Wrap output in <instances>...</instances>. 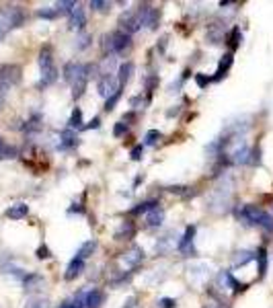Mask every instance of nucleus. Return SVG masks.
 <instances>
[{
    "mask_svg": "<svg viewBox=\"0 0 273 308\" xmlns=\"http://www.w3.org/2000/svg\"><path fill=\"white\" fill-rule=\"evenodd\" d=\"M236 216H238V220L251 224V226H261L267 232H273V216L269 212H265V209H261L259 205H251V204L240 205L236 209Z\"/></svg>",
    "mask_w": 273,
    "mask_h": 308,
    "instance_id": "obj_1",
    "label": "nucleus"
},
{
    "mask_svg": "<svg viewBox=\"0 0 273 308\" xmlns=\"http://www.w3.org/2000/svg\"><path fill=\"white\" fill-rule=\"evenodd\" d=\"M39 68H42V80H39V87H49L56 82L58 78V68L53 64V55L49 48H44L39 51Z\"/></svg>",
    "mask_w": 273,
    "mask_h": 308,
    "instance_id": "obj_2",
    "label": "nucleus"
},
{
    "mask_svg": "<svg viewBox=\"0 0 273 308\" xmlns=\"http://www.w3.org/2000/svg\"><path fill=\"white\" fill-rule=\"evenodd\" d=\"M132 46V37L124 31H113V33H109L103 37V51L107 53H124L126 50H130Z\"/></svg>",
    "mask_w": 273,
    "mask_h": 308,
    "instance_id": "obj_3",
    "label": "nucleus"
},
{
    "mask_svg": "<svg viewBox=\"0 0 273 308\" xmlns=\"http://www.w3.org/2000/svg\"><path fill=\"white\" fill-rule=\"evenodd\" d=\"M230 195H232V179L226 177V185H224V181H222V183L218 185L214 189V193H212V198H210L212 207L218 209V212H220V209H226L228 204H230Z\"/></svg>",
    "mask_w": 273,
    "mask_h": 308,
    "instance_id": "obj_4",
    "label": "nucleus"
},
{
    "mask_svg": "<svg viewBox=\"0 0 273 308\" xmlns=\"http://www.w3.org/2000/svg\"><path fill=\"white\" fill-rule=\"evenodd\" d=\"M136 15L140 19V25H144L150 31L156 29L160 23V8H156L152 4H140L138 10H136Z\"/></svg>",
    "mask_w": 273,
    "mask_h": 308,
    "instance_id": "obj_5",
    "label": "nucleus"
},
{
    "mask_svg": "<svg viewBox=\"0 0 273 308\" xmlns=\"http://www.w3.org/2000/svg\"><path fill=\"white\" fill-rule=\"evenodd\" d=\"M119 91V80L113 76V74H103L97 82V93L101 97H105V99H109V97H113L115 93Z\"/></svg>",
    "mask_w": 273,
    "mask_h": 308,
    "instance_id": "obj_6",
    "label": "nucleus"
},
{
    "mask_svg": "<svg viewBox=\"0 0 273 308\" xmlns=\"http://www.w3.org/2000/svg\"><path fill=\"white\" fill-rule=\"evenodd\" d=\"M119 27H121V31L128 33V35H132V33L138 31L142 25H140L138 15H136V10H128V12H124V15L119 17Z\"/></svg>",
    "mask_w": 273,
    "mask_h": 308,
    "instance_id": "obj_7",
    "label": "nucleus"
},
{
    "mask_svg": "<svg viewBox=\"0 0 273 308\" xmlns=\"http://www.w3.org/2000/svg\"><path fill=\"white\" fill-rule=\"evenodd\" d=\"M85 72H87V66L80 62H68L64 66V78H66V82H70V85H74Z\"/></svg>",
    "mask_w": 273,
    "mask_h": 308,
    "instance_id": "obj_8",
    "label": "nucleus"
},
{
    "mask_svg": "<svg viewBox=\"0 0 273 308\" xmlns=\"http://www.w3.org/2000/svg\"><path fill=\"white\" fill-rule=\"evenodd\" d=\"M210 271L212 267L208 263H193L187 267V273H189V279L191 282H203V279L210 277Z\"/></svg>",
    "mask_w": 273,
    "mask_h": 308,
    "instance_id": "obj_9",
    "label": "nucleus"
},
{
    "mask_svg": "<svg viewBox=\"0 0 273 308\" xmlns=\"http://www.w3.org/2000/svg\"><path fill=\"white\" fill-rule=\"evenodd\" d=\"M0 80H2V85H6V87L15 85V82L21 80V68L15 66V64L2 66V68H0Z\"/></svg>",
    "mask_w": 273,
    "mask_h": 308,
    "instance_id": "obj_10",
    "label": "nucleus"
},
{
    "mask_svg": "<svg viewBox=\"0 0 273 308\" xmlns=\"http://www.w3.org/2000/svg\"><path fill=\"white\" fill-rule=\"evenodd\" d=\"M0 12L4 15L6 23L10 25V29L12 27H21L23 21H25V15H23V10L19 6H4V8H0Z\"/></svg>",
    "mask_w": 273,
    "mask_h": 308,
    "instance_id": "obj_11",
    "label": "nucleus"
},
{
    "mask_svg": "<svg viewBox=\"0 0 273 308\" xmlns=\"http://www.w3.org/2000/svg\"><path fill=\"white\" fill-rule=\"evenodd\" d=\"M144 249L142 247H138V245H134L130 251H126L124 253V265H128V267H136V265H140L142 261H144Z\"/></svg>",
    "mask_w": 273,
    "mask_h": 308,
    "instance_id": "obj_12",
    "label": "nucleus"
},
{
    "mask_svg": "<svg viewBox=\"0 0 273 308\" xmlns=\"http://www.w3.org/2000/svg\"><path fill=\"white\" fill-rule=\"evenodd\" d=\"M177 234L171 230V232H167L165 236H160V239L156 241V245H154V251L158 255H165V253H169V251H173L175 249V245H177Z\"/></svg>",
    "mask_w": 273,
    "mask_h": 308,
    "instance_id": "obj_13",
    "label": "nucleus"
},
{
    "mask_svg": "<svg viewBox=\"0 0 273 308\" xmlns=\"http://www.w3.org/2000/svg\"><path fill=\"white\" fill-rule=\"evenodd\" d=\"M218 282H220L222 288H232L234 292H242L244 288H247V284L236 282L234 275H232L230 271H220V273H218Z\"/></svg>",
    "mask_w": 273,
    "mask_h": 308,
    "instance_id": "obj_14",
    "label": "nucleus"
},
{
    "mask_svg": "<svg viewBox=\"0 0 273 308\" xmlns=\"http://www.w3.org/2000/svg\"><path fill=\"white\" fill-rule=\"evenodd\" d=\"M193 239H195V226H187L185 234L181 236V241L177 243V249H179L181 253H189V251H193Z\"/></svg>",
    "mask_w": 273,
    "mask_h": 308,
    "instance_id": "obj_15",
    "label": "nucleus"
},
{
    "mask_svg": "<svg viewBox=\"0 0 273 308\" xmlns=\"http://www.w3.org/2000/svg\"><path fill=\"white\" fill-rule=\"evenodd\" d=\"M91 70H92V66H87V72L80 76L74 85H72V97L74 99H80V97L85 95V91H87V85H89V76H91Z\"/></svg>",
    "mask_w": 273,
    "mask_h": 308,
    "instance_id": "obj_16",
    "label": "nucleus"
},
{
    "mask_svg": "<svg viewBox=\"0 0 273 308\" xmlns=\"http://www.w3.org/2000/svg\"><path fill=\"white\" fill-rule=\"evenodd\" d=\"M83 271H85V261L80 259V257H74V259L70 261V265H68V269H66L64 277L68 279V282H72V279H76Z\"/></svg>",
    "mask_w": 273,
    "mask_h": 308,
    "instance_id": "obj_17",
    "label": "nucleus"
},
{
    "mask_svg": "<svg viewBox=\"0 0 273 308\" xmlns=\"http://www.w3.org/2000/svg\"><path fill=\"white\" fill-rule=\"evenodd\" d=\"M87 25V15H85V8L76 4V8L70 12V29H83V27Z\"/></svg>",
    "mask_w": 273,
    "mask_h": 308,
    "instance_id": "obj_18",
    "label": "nucleus"
},
{
    "mask_svg": "<svg viewBox=\"0 0 273 308\" xmlns=\"http://www.w3.org/2000/svg\"><path fill=\"white\" fill-rule=\"evenodd\" d=\"M232 62H234V55H232V51H228V53H224L222 55V60H220V64H218V70H216V76L212 78V80H222L224 76H226V72L230 70V66H232Z\"/></svg>",
    "mask_w": 273,
    "mask_h": 308,
    "instance_id": "obj_19",
    "label": "nucleus"
},
{
    "mask_svg": "<svg viewBox=\"0 0 273 308\" xmlns=\"http://www.w3.org/2000/svg\"><path fill=\"white\" fill-rule=\"evenodd\" d=\"M222 39H224V27L220 23H212L208 27V41L218 46V44H222Z\"/></svg>",
    "mask_w": 273,
    "mask_h": 308,
    "instance_id": "obj_20",
    "label": "nucleus"
},
{
    "mask_svg": "<svg viewBox=\"0 0 273 308\" xmlns=\"http://www.w3.org/2000/svg\"><path fill=\"white\" fill-rule=\"evenodd\" d=\"M105 302V294L101 290H91L87 294V298H85V304L87 308H101Z\"/></svg>",
    "mask_w": 273,
    "mask_h": 308,
    "instance_id": "obj_21",
    "label": "nucleus"
},
{
    "mask_svg": "<svg viewBox=\"0 0 273 308\" xmlns=\"http://www.w3.org/2000/svg\"><path fill=\"white\" fill-rule=\"evenodd\" d=\"M255 257H257V253L242 249V251H236V255H234V259H232V263H234V267H244V265L251 263Z\"/></svg>",
    "mask_w": 273,
    "mask_h": 308,
    "instance_id": "obj_22",
    "label": "nucleus"
},
{
    "mask_svg": "<svg viewBox=\"0 0 273 308\" xmlns=\"http://www.w3.org/2000/svg\"><path fill=\"white\" fill-rule=\"evenodd\" d=\"M27 214H29V205H27V204H15V205H10V207L6 209V216H8L10 220H21V218H25Z\"/></svg>",
    "mask_w": 273,
    "mask_h": 308,
    "instance_id": "obj_23",
    "label": "nucleus"
},
{
    "mask_svg": "<svg viewBox=\"0 0 273 308\" xmlns=\"http://www.w3.org/2000/svg\"><path fill=\"white\" fill-rule=\"evenodd\" d=\"M74 146H78L76 134H74L72 130L62 132V134H60V148H62V150H68V148H74Z\"/></svg>",
    "mask_w": 273,
    "mask_h": 308,
    "instance_id": "obj_24",
    "label": "nucleus"
},
{
    "mask_svg": "<svg viewBox=\"0 0 273 308\" xmlns=\"http://www.w3.org/2000/svg\"><path fill=\"white\" fill-rule=\"evenodd\" d=\"M162 220H165V212H162V207H152L150 212L146 214V224L148 226H160Z\"/></svg>",
    "mask_w": 273,
    "mask_h": 308,
    "instance_id": "obj_25",
    "label": "nucleus"
},
{
    "mask_svg": "<svg viewBox=\"0 0 273 308\" xmlns=\"http://www.w3.org/2000/svg\"><path fill=\"white\" fill-rule=\"evenodd\" d=\"M44 286H46V279H44L42 275L31 273V275L25 277V290H27V292H35V290L44 288Z\"/></svg>",
    "mask_w": 273,
    "mask_h": 308,
    "instance_id": "obj_26",
    "label": "nucleus"
},
{
    "mask_svg": "<svg viewBox=\"0 0 273 308\" xmlns=\"http://www.w3.org/2000/svg\"><path fill=\"white\" fill-rule=\"evenodd\" d=\"M134 234H136V226L132 222H124L121 228L115 232V239L117 241H130V239H134Z\"/></svg>",
    "mask_w": 273,
    "mask_h": 308,
    "instance_id": "obj_27",
    "label": "nucleus"
},
{
    "mask_svg": "<svg viewBox=\"0 0 273 308\" xmlns=\"http://www.w3.org/2000/svg\"><path fill=\"white\" fill-rule=\"evenodd\" d=\"M132 74H134V64H132V62L121 64V66H119V74H117L119 85H121V87H124V85H128V82H130V78H132Z\"/></svg>",
    "mask_w": 273,
    "mask_h": 308,
    "instance_id": "obj_28",
    "label": "nucleus"
},
{
    "mask_svg": "<svg viewBox=\"0 0 273 308\" xmlns=\"http://www.w3.org/2000/svg\"><path fill=\"white\" fill-rule=\"evenodd\" d=\"M94 251H97V241H87L83 247H80L78 249V253H76V257H80V259H89L92 253H94Z\"/></svg>",
    "mask_w": 273,
    "mask_h": 308,
    "instance_id": "obj_29",
    "label": "nucleus"
},
{
    "mask_svg": "<svg viewBox=\"0 0 273 308\" xmlns=\"http://www.w3.org/2000/svg\"><path fill=\"white\" fill-rule=\"evenodd\" d=\"M255 259L259 261V277H265V273H267V251L263 247H259Z\"/></svg>",
    "mask_w": 273,
    "mask_h": 308,
    "instance_id": "obj_30",
    "label": "nucleus"
},
{
    "mask_svg": "<svg viewBox=\"0 0 273 308\" xmlns=\"http://www.w3.org/2000/svg\"><path fill=\"white\" fill-rule=\"evenodd\" d=\"M226 41H228V46H230L232 50H236V48L240 46V41H242V33H240V27H232V31L228 33Z\"/></svg>",
    "mask_w": 273,
    "mask_h": 308,
    "instance_id": "obj_31",
    "label": "nucleus"
},
{
    "mask_svg": "<svg viewBox=\"0 0 273 308\" xmlns=\"http://www.w3.org/2000/svg\"><path fill=\"white\" fill-rule=\"evenodd\" d=\"M68 125H70V130H83V111H80L78 107L72 111V115H70V121H68Z\"/></svg>",
    "mask_w": 273,
    "mask_h": 308,
    "instance_id": "obj_32",
    "label": "nucleus"
},
{
    "mask_svg": "<svg viewBox=\"0 0 273 308\" xmlns=\"http://www.w3.org/2000/svg\"><path fill=\"white\" fill-rule=\"evenodd\" d=\"M156 205H158V202H156V200L142 202V204H138V207H134V209H132V214H136V216H138V214H148L150 209L156 207Z\"/></svg>",
    "mask_w": 273,
    "mask_h": 308,
    "instance_id": "obj_33",
    "label": "nucleus"
},
{
    "mask_svg": "<svg viewBox=\"0 0 273 308\" xmlns=\"http://www.w3.org/2000/svg\"><path fill=\"white\" fill-rule=\"evenodd\" d=\"M91 39H92V37H91L89 33H78V35H76L74 48H76V50H87V48L91 46Z\"/></svg>",
    "mask_w": 273,
    "mask_h": 308,
    "instance_id": "obj_34",
    "label": "nucleus"
},
{
    "mask_svg": "<svg viewBox=\"0 0 273 308\" xmlns=\"http://www.w3.org/2000/svg\"><path fill=\"white\" fill-rule=\"evenodd\" d=\"M42 130V115H33L25 125V132H39Z\"/></svg>",
    "mask_w": 273,
    "mask_h": 308,
    "instance_id": "obj_35",
    "label": "nucleus"
},
{
    "mask_svg": "<svg viewBox=\"0 0 273 308\" xmlns=\"http://www.w3.org/2000/svg\"><path fill=\"white\" fill-rule=\"evenodd\" d=\"M76 8V2H70V0H64V2H58L56 4V10H58V15H70V12Z\"/></svg>",
    "mask_w": 273,
    "mask_h": 308,
    "instance_id": "obj_36",
    "label": "nucleus"
},
{
    "mask_svg": "<svg viewBox=\"0 0 273 308\" xmlns=\"http://www.w3.org/2000/svg\"><path fill=\"white\" fill-rule=\"evenodd\" d=\"M160 138H162V134H160L158 130H150V132H146V136H144V144H146V146H154Z\"/></svg>",
    "mask_w": 273,
    "mask_h": 308,
    "instance_id": "obj_37",
    "label": "nucleus"
},
{
    "mask_svg": "<svg viewBox=\"0 0 273 308\" xmlns=\"http://www.w3.org/2000/svg\"><path fill=\"white\" fill-rule=\"evenodd\" d=\"M37 17H42V19H56L58 17V10L51 8V6H44V8L37 10Z\"/></svg>",
    "mask_w": 273,
    "mask_h": 308,
    "instance_id": "obj_38",
    "label": "nucleus"
},
{
    "mask_svg": "<svg viewBox=\"0 0 273 308\" xmlns=\"http://www.w3.org/2000/svg\"><path fill=\"white\" fill-rule=\"evenodd\" d=\"M83 306H85V298L83 296H76L72 300H66L60 308H83Z\"/></svg>",
    "mask_w": 273,
    "mask_h": 308,
    "instance_id": "obj_39",
    "label": "nucleus"
},
{
    "mask_svg": "<svg viewBox=\"0 0 273 308\" xmlns=\"http://www.w3.org/2000/svg\"><path fill=\"white\" fill-rule=\"evenodd\" d=\"M15 156H17V148L6 146V144L0 146V158H15Z\"/></svg>",
    "mask_w": 273,
    "mask_h": 308,
    "instance_id": "obj_40",
    "label": "nucleus"
},
{
    "mask_svg": "<svg viewBox=\"0 0 273 308\" xmlns=\"http://www.w3.org/2000/svg\"><path fill=\"white\" fill-rule=\"evenodd\" d=\"M119 97H121V91H117L113 97H109L103 109H105V111H113V109H115V105H117V101H119Z\"/></svg>",
    "mask_w": 273,
    "mask_h": 308,
    "instance_id": "obj_41",
    "label": "nucleus"
},
{
    "mask_svg": "<svg viewBox=\"0 0 273 308\" xmlns=\"http://www.w3.org/2000/svg\"><path fill=\"white\" fill-rule=\"evenodd\" d=\"M25 308H47V300H44V298H31L29 302H27Z\"/></svg>",
    "mask_w": 273,
    "mask_h": 308,
    "instance_id": "obj_42",
    "label": "nucleus"
},
{
    "mask_svg": "<svg viewBox=\"0 0 273 308\" xmlns=\"http://www.w3.org/2000/svg\"><path fill=\"white\" fill-rule=\"evenodd\" d=\"M195 82H197V87L199 89H206L210 82H212V78L208 76V74H195Z\"/></svg>",
    "mask_w": 273,
    "mask_h": 308,
    "instance_id": "obj_43",
    "label": "nucleus"
},
{
    "mask_svg": "<svg viewBox=\"0 0 273 308\" xmlns=\"http://www.w3.org/2000/svg\"><path fill=\"white\" fill-rule=\"evenodd\" d=\"M126 132H128V125H126L124 121H117V123H115V128H113V136H115V138H121Z\"/></svg>",
    "mask_w": 273,
    "mask_h": 308,
    "instance_id": "obj_44",
    "label": "nucleus"
},
{
    "mask_svg": "<svg viewBox=\"0 0 273 308\" xmlns=\"http://www.w3.org/2000/svg\"><path fill=\"white\" fill-rule=\"evenodd\" d=\"M130 156H132L134 160H140V158L144 156V146H142V144L134 146V148H132V152H130Z\"/></svg>",
    "mask_w": 273,
    "mask_h": 308,
    "instance_id": "obj_45",
    "label": "nucleus"
},
{
    "mask_svg": "<svg viewBox=\"0 0 273 308\" xmlns=\"http://www.w3.org/2000/svg\"><path fill=\"white\" fill-rule=\"evenodd\" d=\"M10 29V25L6 23V19H4V15L0 12V39H2L4 35H6V31Z\"/></svg>",
    "mask_w": 273,
    "mask_h": 308,
    "instance_id": "obj_46",
    "label": "nucleus"
},
{
    "mask_svg": "<svg viewBox=\"0 0 273 308\" xmlns=\"http://www.w3.org/2000/svg\"><path fill=\"white\" fill-rule=\"evenodd\" d=\"M156 85H158V76H148L146 78V91L148 93H152L156 89Z\"/></svg>",
    "mask_w": 273,
    "mask_h": 308,
    "instance_id": "obj_47",
    "label": "nucleus"
},
{
    "mask_svg": "<svg viewBox=\"0 0 273 308\" xmlns=\"http://www.w3.org/2000/svg\"><path fill=\"white\" fill-rule=\"evenodd\" d=\"M109 6H111V4L103 2V0H92V2H91V8H97V10H107Z\"/></svg>",
    "mask_w": 273,
    "mask_h": 308,
    "instance_id": "obj_48",
    "label": "nucleus"
},
{
    "mask_svg": "<svg viewBox=\"0 0 273 308\" xmlns=\"http://www.w3.org/2000/svg\"><path fill=\"white\" fill-rule=\"evenodd\" d=\"M175 304H177V302H175L173 298H162V300L158 302L160 308H175Z\"/></svg>",
    "mask_w": 273,
    "mask_h": 308,
    "instance_id": "obj_49",
    "label": "nucleus"
},
{
    "mask_svg": "<svg viewBox=\"0 0 273 308\" xmlns=\"http://www.w3.org/2000/svg\"><path fill=\"white\" fill-rule=\"evenodd\" d=\"M99 125H101V119L99 117H94L91 123H87V125H83V130H97L99 128Z\"/></svg>",
    "mask_w": 273,
    "mask_h": 308,
    "instance_id": "obj_50",
    "label": "nucleus"
},
{
    "mask_svg": "<svg viewBox=\"0 0 273 308\" xmlns=\"http://www.w3.org/2000/svg\"><path fill=\"white\" fill-rule=\"evenodd\" d=\"M37 257H39V259L51 257V255H49V249H47V247H39V249H37Z\"/></svg>",
    "mask_w": 273,
    "mask_h": 308,
    "instance_id": "obj_51",
    "label": "nucleus"
},
{
    "mask_svg": "<svg viewBox=\"0 0 273 308\" xmlns=\"http://www.w3.org/2000/svg\"><path fill=\"white\" fill-rule=\"evenodd\" d=\"M6 95H8V87L6 85H0V105L4 103V99H6Z\"/></svg>",
    "mask_w": 273,
    "mask_h": 308,
    "instance_id": "obj_52",
    "label": "nucleus"
},
{
    "mask_svg": "<svg viewBox=\"0 0 273 308\" xmlns=\"http://www.w3.org/2000/svg\"><path fill=\"white\" fill-rule=\"evenodd\" d=\"M203 308H224V306L222 304H216V302H210V304H206Z\"/></svg>",
    "mask_w": 273,
    "mask_h": 308,
    "instance_id": "obj_53",
    "label": "nucleus"
},
{
    "mask_svg": "<svg viewBox=\"0 0 273 308\" xmlns=\"http://www.w3.org/2000/svg\"><path fill=\"white\" fill-rule=\"evenodd\" d=\"M134 302H136V298H128V306H124V308H134Z\"/></svg>",
    "mask_w": 273,
    "mask_h": 308,
    "instance_id": "obj_54",
    "label": "nucleus"
},
{
    "mask_svg": "<svg viewBox=\"0 0 273 308\" xmlns=\"http://www.w3.org/2000/svg\"><path fill=\"white\" fill-rule=\"evenodd\" d=\"M0 146H2V140H0Z\"/></svg>",
    "mask_w": 273,
    "mask_h": 308,
    "instance_id": "obj_55",
    "label": "nucleus"
}]
</instances>
